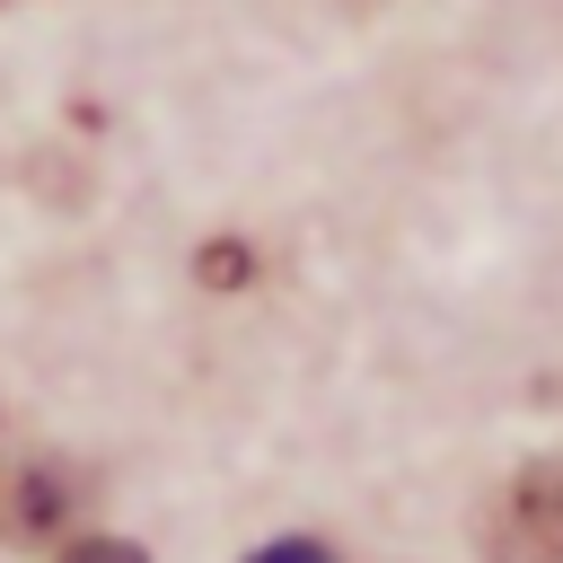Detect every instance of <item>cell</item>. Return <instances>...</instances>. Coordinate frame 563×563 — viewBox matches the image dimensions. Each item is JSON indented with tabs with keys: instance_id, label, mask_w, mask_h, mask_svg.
Instances as JSON below:
<instances>
[{
	"instance_id": "obj_1",
	"label": "cell",
	"mask_w": 563,
	"mask_h": 563,
	"mask_svg": "<svg viewBox=\"0 0 563 563\" xmlns=\"http://www.w3.org/2000/svg\"><path fill=\"white\" fill-rule=\"evenodd\" d=\"M88 510V466L79 457H0V545H53Z\"/></svg>"
},
{
	"instance_id": "obj_2",
	"label": "cell",
	"mask_w": 563,
	"mask_h": 563,
	"mask_svg": "<svg viewBox=\"0 0 563 563\" xmlns=\"http://www.w3.org/2000/svg\"><path fill=\"white\" fill-rule=\"evenodd\" d=\"M484 563H563V466H519L484 510Z\"/></svg>"
},
{
	"instance_id": "obj_3",
	"label": "cell",
	"mask_w": 563,
	"mask_h": 563,
	"mask_svg": "<svg viewBox=\"0 0 563 563\" xmlns=\"http://www.w3.org/2000/svg\"><path fill=\"white\" fill-rule=\"evenodd\" d=\"M202 282H211V290H238V282H255V246H238V238H211V246H202Z\"/></svg>"
},
{
	"instance_id": "obj_4",
	"label": "cell",
	"mask_w": 563,
	"mask_h": 563,
	"mask_svg": "<svg viewBox=\"0 0 563 563\" xmlns=\"http://www.w3.org/2000/svg\"><path fill=\"white\" fill-rule=\"evenodd\" d=\"M53 563H150V554H141L132 537H70Z\"/></svg>"
},
{
	"instance_id": "obj_5",
	"label": "cell",
	"mask_w": 563,
	"mask_h": 563,
	"mask_svg": "<svg viewBox=\"0 0 563 563\" xmlns=\"http://www.w3.org/2000/svg\"><path fill=\"white\" fill-rule=\"evenodd\" d=\"M246 563H334V545H325V537H273V545H255Z\"/></svg>"
},
{
	"instance_id": "obj_6",
	"label": "cell",
	"mask_w": 563,
	"mask_h": 563,
	"mask_svg": "<svg viewBox=\"0 0 563 563\" xmlns=\"http://www.w3.org/2000/svg\"><path fill=\"white\" fill-rule=\"evenodd\" d=\"M0 440H9V413H0Z\"/></svg>"
},
{
	"instance_id": "obj_7",
	"label": "cell",
	"mask_w": 563,
	"mask_h": 563,
	"mask_svg": "<svg viewBox=\"0 0 563 563\" xmlns=\"http://www.w3.org/2000/svg\"><path fill=\"white\" fill-rule=\"evenodd\" d=\"M0 9H9V0H0Z\"/></svg>"
}]
</instances>
